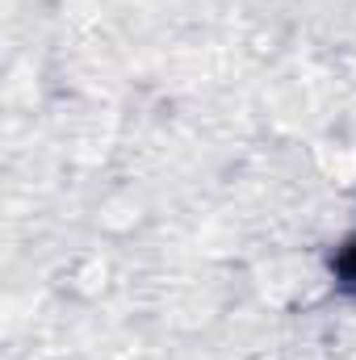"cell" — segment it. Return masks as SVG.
<instances>
[{"label":"cell","mask_w":356,"mask_h":360,"mask_svg":"<svg viewBox=\"0 0 356 360\" xmlns=\"http://www.w3.org/2000/svg\"><path fill=\"white\" fill-rule=\"evenodd\" d=\"M336 276H340L348 289H356V239L340 252V256H336Z\"/></svg>","instance_id":"obj_1"}]
</instances>
